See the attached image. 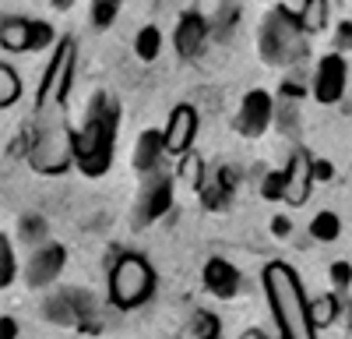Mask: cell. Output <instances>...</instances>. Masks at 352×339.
I'll return each mask as SVG.
<instances>
[{"label": "cell", "mask_w": 352, "mask_h": 339, "mask_svg": "<svg viewBox=\"0 0 352 339\" xmlns=\"http://www.w3.org/2000/svg\"><path fill=\"white\" fill-rule=\"evenodd\" d=\"M243 339H261V332H247V336H243Z\"/></svg>", "instance_id": "36"}, {"label": "cell", "mask_w": 352, "mask_h": 339, "mask_svg": "<svg viewBox=\"0 0 352 339\" xmlns=\"http://www.w3.org/2000/svg\"><path fill=\"white\" fill-rule=\"evenodd\" d=\"M331 282H335L338 290L352 287V265H349V262H335V265H331Z\"/></svg>", "instance_id": "29"}, {"label": "cell", "mask_w": 352, "mask_h": 339, "mask_svg": "<svg viewBox=\"0 0 352 339\" xmlns=\"http://www.w3.org/2000/svg\"><path fill=\"white\" fill-rule=\"evenodd\" d=\"M310 315H314V325H331L338 318V297L335 294H324L310 304Z\"/></svg>", "instance_id": "21"}, {"label": "cell", "mask_w": 352, "mask_h": 339, "mask_svg": "<svg viewBox=\"0 0 352 339\" xmlns=\"http://www.w3.org/2000/svg\"><path fill=\"white\" fill-rule=\"evenodd\" d=\"M261 56L264 64H292L307 53L300 14H289L285 8H275L261 25Z\"/></svg>", "instance_id": "4"}, {"label": "cell", "mask_w": 352, "mask_h": 339, "mask_svg": "<svg viewBox=\"0 0 352 339\" xmlns=\"http://www.w3.org/2000/svg\"><path fill=\"white\" fill-rule=\"evenodd\" d=\"M282 96H289V99L296 96V99H300V96H303V78H300V74H296V78H285V81H282Z\"/></svg>", "instance_id": "30"}, {"label": "cell", "mask_w": 352, "mask_h": 339, "mask_svg": "<svg viewBox=\"0 0 352 339\" xmlns=\"http://www.w3.org/2000/svg\"><path fill=\"white\" fill-rule=\"evenodd\" d=\"M74 39H60L53 61L39 81L36 96V117H32V149H28V163L36 174L56 177L74 163V131L67 127V89L74 78Z\"/></svg>", "instance_id": "1"}, {"label": "cell", "mask_w": 352, "mask_h": 339, "mask_svg": "<svg viewBox=\"0 0 352 339\" xmlns=\"http://www.w3.org/2000/svg\"><path fill=\"white\" fill-rule=\"evenodd\" d=\"M18 96H21V78L4 64L0 68V106H11Z\"/></svg>", "instance_id": "22"}, {"label": "cell", "mask_w": 352, "mask_h": 339, "mask_svg": "<svg viewBox=\"0 0 352 339\" xmlns=\"http://www.w3.org/2000/svg\"><path fill=\"white\" fill-rule=\"evenodd\" d=\"M335 43H338V50H349V46H352V21H342V25H338Z\"/></svg>", "instance_id": "31"}, {"label": "cell", "mask_w": 352, "mask_h": 339, "mask_svg": "<svg viewBox=\"0 0 352 339\" xmlns=\"http://www.w3.org/2000/svg\"><path fill=\"white\" fill-rule=\"evenodd\" d=\"M162 152H166V138L155 134V131H144L138 138V149H134V166L141 170V174H152V170H159Z\"/></svg>", "instance_id": "16"}, {"label": "cell", "mask_w": 352, "mask_h": 339, "mask_svg": "<svg viewBox=\"0 0 352 339\" xmlns=\"http://www.w3.org/2000/svg\"><path fill=\"white\" fill-rule=\"evenodd\" d=\"M261 194L268 202H285V174H268L261 181Z\"/></svg>", "instance_id": "26"}, {"label": "cell", "mask_w": 352, "mask_h": 339, "mask_svg": "<svg viewBox=\"0 0 352 339\" xmlns=\"http://www.w3.org/2000/svg\"><path fill=\"white\" fill-rule=\"evenodd\" d=\"M134 50H138L141 61H155L159 50H162V36H159V28H155V25H144L141 32H138V39H134Z\"/></svg>", "instance_id": "20"}, {"label": "cell", "mask_w": 352, "mask_h": 339, "mask_svg": "<svg viewBox=\"0 0 352 339\" xmlns=\"http://www.w3.org/2000/svg\"><path fill=\"white\" fill-rule=\"evenodd\" d=\"M310 234H314V240L331 244V240H338V234H342V219H338L335 212H317L314 223H310Z\"/></svg>", "instance_id": "19"}, {"label": "cell", "mask_w": 352, "mask_h": 339, "mask_svg": "<svg viewBox=\"0 0 352 339\" xmlns=\"http://www.w3.org/2000/svg\"><path fill=\"white\" fill-rule=\"evenodd\" d=\"M204 36H208V21H204L197 11H190V14H184L180 18V25H176V32H173V46H176V53L184 56H197V50H201V43H204Z\"/></svg>", "instance_id": "12"}, {"label": "cell", "mask_w": 352, "mask_h": 339, "mask_svg": "<svg viewBox=\"0 0 352 339\" xmlns=\"http://www.w3.org/2000/svg\"><path fill=\"white\" fill-rule=\"evenodd\" d=\"M204 287H208V294L229 300V297H236V290H240V272L232 269L226 258H212L208 265H204Z\"/></svg>", "instance_id": "13"}, {"label": "cell", "mask_w": 352, "mask_h": 339, "mask_svg": "<svg viewBox=\"0 0 352 339\" xmlns=\"http://www.w3.org/2000/svg\"><path fill=\"white\" fill-rule=\"evenodd\" d=\"M272 121H275V103H272V96H268V92H261V89L247 92L243 103H240V117H236L240 134L257 138V134L268 131Z\"/></svg>", "instance_id": "6"}, {"label": "cell", "mask_w": 352, "mask_h": 339, "mask_svg": "<svg viewBox=\"0 0 352 339\" xmlns=\"http://www.w3.org/2000/svg\"><path fill=\"white\" fill-rule=\"evenodd\" d=\"M116 124H120V110L106 92H96L92 113L81 131H74V163L81 174L102 177L113 163V141H116Z\"/></svg>", "instance_id": "3"}, {"label": "cell", "mask_w": 352, "mask_h": 339, "mask_svg": "<svg viewBox=\"0 0 352 339\" xmlns=\"http://www.w3.org/2000/svg\"><path fill=\"white\" fill-rule=\"evenodd\" d=\"M314 96L317 103H338L345 96V61L338 53L320 56V64L314 71Z\"/></svg>", "instance_id": "7"}, {"label": "cell", "mask_w": 352, "mask_h": 339, "mask_svg": "<svg viewBox=\"0 0 352 339\" xmlns=\"http://www.w3.org/2000/svg\"><path fill=\"white\" fill-rule=\"evenodd\" d=\"M120 4H124V0H92V21H96V28H109L116 11H120Z\"/></svg>", "instance_id": "23"}, {"label": "cell", "mask_w": 352, "mask_h": 339, "mask_svg": "<svg viewBox=\"0 0 352 339\" xmlns=\"http://www.w3.org/2000/svg\"><path fill=\"white\" fill-rule=\"evenodd\" d=\"M300 25H303L307 36L324 32V25H328V0H307L303 11H300Z\"/></svg>", "instance_id": "17"}, {"label": "cell", "mask_w": 352, "mask_h": 339, "mask_svg": "<svg viewBox=\"0 0 352 339\" xmlns=\"http://www.w3.org/2000/svg\"><path fill=\"white\" fill-rule=\"evenodd\" d=\"M53 43V25L46 21H32V50H43Z\"/></svg>", "instance_id": "27"}, {"label": "cell", "mask_w": 352, "mask_h": 339, "mask_svg": "<svg viewBox=\"0 0 352 339\" xmlns=\"http://www.w3.org/2000/svg\"><path fill=\"white\" fill-rule=\"evenodd\" d=\"M232 187H236V170H232V166H222L219 174L212 177V184L204 181V187H201V194H204V209H226Z\"/></svg>", "instance_id": "14"}, {"label": "cell", "mask_w": 352, "mask_h": 339, "mask_svg": "<svg viewBox=\"0 0 352 339\" xmlns=\"http://www.w3.org/2000/svg\"><path fill=\"white\" fill-rule=\"evenodd\" d=\"M173 205V181L166 174H155V181L141 191V205H138V223H155L169 212Z\"/></svg>", "instance_id": "10"}, {"label": "cell", "mask_w": 352, "mask_h": 339, "mask_svg": "<svg viewBox=\"0 0 352 339\" xmlns=\"http://www.w3.org/2000/svg\"><path fill=\"white\" fill-rule=\"evenodd\" d=\"M0 46H4L8 53L32 50V21H25V18H4V21H0Z\"/></svg>", "instance_id": "15"}, {"label": "cell", "mask_w": 352, "mask_h": 339, "mask_svg": "<svg viewBox=\"0 0 352 339\" xmlns=\"http://www.w3.org/2000/svg\"><path fill=\"white\" fill-rule=\"evenodd\" d=\"M219 318L208 315V311H197L194 315V339H219Z\"/></svg>", "instance_id": "24"}, {"label": "cell", "mask_w": 352, "mask_h": 339, "mask_svg": "<svg viewBox=\"0 0 352 339\" xmlns=\"http://www.w3.org/2000/svg\"><path fill=\"white\" fill-rule=\"evenodd\" d=\"M14 336H18V325L11 318H4V322H0V339H14Z\"/></svg>", "instance_id": "34"}, {"label": "cell", "mask_w": 352, "mask_h": 339, "mask_svg": "<svg viewBox=\"0 0 352 339\" xmlns=\"http://www.w3.org/2000/svg\"><path fill=\"white\" fill-rule=\"evenodd\" d=\"M152 294H155L152 265L144 262L141 254H124L109 272V300L120 311H131V307H141Z\"/></svg>", "instance_id": "5"}, {"label": "cell", "mask_w": 352, "mask_h": 339, "mask_svg": "<svg viewBox=\"0 0 352 339\" xmlns=\"http://www.w3.org/2000/svg\"><path fill=\"white\" fill-rule=\"evenodd\" d=\"M289 230H292V223H289L285 216H275V219H272V234H275V237H289Z\"/></svg>", "instance_id": "33"}, {"label": "cell", "mask_w": 352, "mask_h": 339, "mask_svg": "<svg viewBox=\"0 0 352 339\" xmlns=\"http://www.w3.org/2000/svg\"><path fill=\"white\" fill-rule=\"evenodd\" d=\"M176 177H180L184 184H190V187H204V163H201V156L197 152H184L180 156V166H176Z\"/></svg>", "instance_id": "18"}, {"label": "cell", "mask_w": 352, "mask_h": 339, "mask_svg": "<svg viewBox=\"0 0 352 339\" xmlns=\"http://www.w3.org/2000/svg\"><path fill=\"white\" fill-rule=\"evenodd\" d=\"M64 247L60 244H46V247H39L36 254H32V262H28V282L32 287H46V282H53L56 276H60V269H64Z\"/></svg>", "instance_id": "11"}, {"label": "cell", "mask_w": 352, "mask_h": 339, "mask_svg": "<svg viewBox=\"0 0 352 339\" xmlns=\"http://www.w3.org/2000/svg\"><path fill=\"white\" fill-rule=\"evenodd\" d=\"M21 237H28V240L46 237V223H43L39 216H25V219H21Z\"/></svg>", "instance_id": "28"}, {"label": "cell", "mask_w": 352, "mask_h": 339, "mask_svg": "<svg viewBox=\"0 0 352 339\" xmlns=\"http://www.w3.org/2000/svg\"><path fill=\"white\" fill-rule=\"evenodd\" d=\"M310 184H314V159H310L307 149H296L289 156V166H285V202L303 205L310 198Z\"/></svg>", "instance_id": "9"}, {"label": "cell", "mask_w": 352, "mask_h": 339, "mask_svg": "<svg viewBox=\"0 0 352 339\" xmlns=\"http://www.w3.org/2000/svg\"><path fill=\"white\" fill-rule=\"evenodd\" d=\"M71 4H74V0H53V8H56V11H67Z\"/></svg>", "instance_id": "35"}, {"label": "cell", "mask_w": 352, "mask_h": 339, "mask_svg": "<svg viewBox=\"0 0 352 339\" xmlns=\"http://www.w3.org/2000/svg\"><path fill=\"white\" fill-rule=\"evenodd\" d=\"M264 294H268V304H272V315L278 322L282 339H317L310 304L303 297V282L285 262H272L264 269Z\"/></svg>", "instance_id": "2"}, {"label": "cell", "mask_w": 352, "mask_h": 339, "mask_svg": "<svg viewBox=\"0 0 352 339\" xmlns=\"http://www.w3.org/2000/svg\"><path fill=\"white\" fill-rule=\"evenodd\" d=\"M14 282V254H11V240L0 237V287Z\"/></svg>", "instance_id": "25"}, {"label": "cell", "mask_w": 352, "mask_h": 339, "mask_svg": "<svg viewBox=\"0 0 352 339\" xmlns=\"http://www.w3.org/2000/svg\"><path fill=\"white\" fill-rule=\"evenodd\" d=\"M194 134H197V110L187 106V103H180V106L169 113V127H166V134H162V138H166V152H173V156L190 152Z\"/></svg>", "instance_id": "8"}, {"label": "cell", "mask_w": 352, "mask_h": 339, "mask_svg": "<svg viewBox=\"0 0 352 339\" xmlns=\"http://www.w3.org/2000/svg\"><path fill=\"white\" fill-rule=\"evenodd\" d=\"M331 174H335V166L328 159H314V181H331Z\"/></svg>", "instance_id": "32"}]
</instances>
